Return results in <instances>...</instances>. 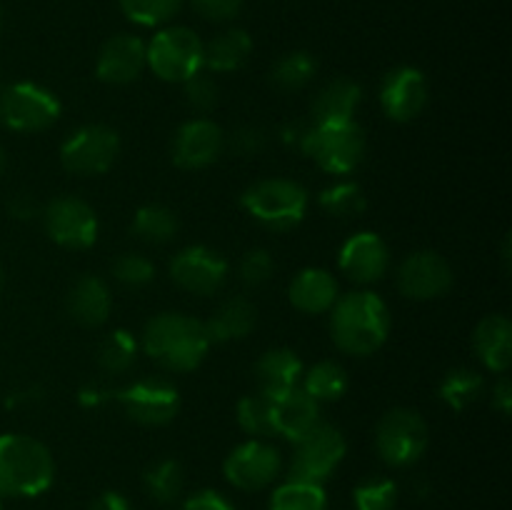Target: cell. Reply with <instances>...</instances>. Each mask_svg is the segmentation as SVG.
<instances>
[{
	"mask_svg": "<svg viewBox=\"0 0 512 510\" xmlns=\"http://www.w3.org/2000/svg\"><path fill=\"white\" fill-rule=\"evenodd\" d=\"M60 100L45 85L20 80L0 93V120L15 133H43L60 118Z\"/></svg>",
	"mask_w": 512,
	"mask_h": 510,
	"instance_id": "9c48e42d",
	"label": "cell"
},
{
	"mask_svg": "<svg viewBox=\"0 0 512 510\" xmlns=\"http://www.w3.org/2000/svg\"><path fill=\"white\" fill-rule=\"evenodd\" d=\"M0 510H3V503H0Z\"/></svg>",
	"mask_w": 512,
	"mask_h": 510,
	"instance_id": "db71d44e",
	"label": "cell"
},
{
	"mask_svg": "<svg viewBox=\"0 0 512 510\" xmlns=\"http://www.w3.org/2000/svg\"><path fill=\"white\" fill-rule=\"evenodd\" d=\"M225 150V133L208 118H190L175 130L170 158L183 170H203L213 165Z\"/></svg>",
	"mask_w": 512,
	"mask_h": 510,
	"instance_id": "9a60e30c",
	"label": "cell"
},
{
	"mask_svg": "<svg viewBox=\"0 0 512 510\" xmlns=\"http://www.w3.org/2000/svg\"><path fill=\"white\" fill-rule=\"evenodd\" d=\"M480 363L493 373H508L512 363V323L505 315H485L473 335Z\"/></svg>",
	"mask_w": 512,
	"mask_h": 510,
	"instance_id": "603a6c76",
	"label": "cell"
},
{
	"mask_svg": "<svg viewBox=\"0 0 512 510\" xmlns=\"http://www.w3.org/2000/svg\"><path fill=\"white\" fill-rule=\"evenodd\" d=\"M283 460L275 445L250 438L228 453L223 463L225 480L238 490H263L280 475Z\"/></svg>",
	"mask_w": 512,
	"mask_h": 510,
	"instance_id": "4fadbf2b",
	"label": "cell"
},
{
	"mask_svg": "<svg viewBox=\"0 0 512 510\" xmlns=\"http://www.w3.org/2000/svg\"><path fill=\"white\" fill-rule=\"evenodd\" d=\"M145 70V43L138 35L120 33L105 40L95 60V75L108 85H128Z\"/></svg>",
	"mask_w": 512,
	"mask_h": 510,
	"instance_id": "d6986e66",
	"label": "cell"
},
{
	"mask_svg": "<svg viewBox=\"0 0 512 510\" xmlns=\"http://www.w3.org/2000/svg\"><path fill=\"white\" fill-rule=\"evenodd\" d=\"M320 208L333 218H355L365 210L368 198H365L363 188L353 180H340V183L328 185L323 193L318 195Z\"/></svg>",
	"mask_w": 512,
	"mask_h": 510,
	"instance_id": "d590c367",
	"label": "cell"
},
{
	"mask_svg": "<svg viewBox=\"0 0 512 510\" xmlns=\"http://www.w3.org/2000/svg\"><path fill=\"white\" fill-rule=\"evenodd\" d=\"M55 463L40 440L23 433L0 435V495L35 498L53 485Z\"/></svg>",
	"mask_w": 512,
	"mask_h": 510,
	"instance_id": "3957f363",
	"label": "cell"
},
{
	"mask_svg": "<svg viewBox=\"0 0 512 510\" xmlns=\"http://www.w3.org/2000/svg\"><path fill=\"white\" fill-rule=\"evenodd\" d=\"M430 443V430L423 415L413 408H393L378 420L375 428V450L383 463L393 468H410L425 455Z\"/></svg>",
	"mask_w": 512,
	"mask_h": 510,
	"instance_id": "52a82bcc",
	"label": "cell"
},
{
	"mask_svg": "<svg viewBox=\"0 0 512 510\" xmlns=\"http://www.w3.org/2000/svg\"><path fill=\"white\" fill-rule=\"evenodd\" d=\"M338 265L353 283L373 285L388 273L390 268V248L378 233H355L340 248Z\"/></svg>",
	"mask_w": 512,
	"mask_h": 510,
	"instance_id": "ac0fdd59",
	"label": "cell"
},
{
	"mask_svg": "<svg viewBox=\"0 0 512 510\" xmlns=\"http://www.w3.org/2000/svg\"><path fill=\"white\" fill-rule=\"evenodd\" d=\"M145 493L160 505H170L180 498L185 485V473L183 465L175 458H163L158 463L150 465L143 475Z\"/></svg>",
	"mask_w": 512,
	"mask_h": 510,
	"instance_id": "1f68e13d",
	"label": "cell"
},
{
	"mask_svg": "<svg viewBox=\"0 0 512 510\" xmlns=\"http://www.w3.org/2000/svg\"><path fill=\"white\" fill-rule=\"evenodd\" d=\"M240 205L265 228L293 230L308 213V190L288 178H265L245 188Z\"/></svg>",
	"mask_w": 512,
	"mask_h": 510,
	"instance_id": "277c9868",
	"label": "cell"
},
{
	"mask_svg": "<svg viewBox=\"0 0 512 510\" xmlns=\"http://www.w3.org/2000/svg\"><path fill=\"white\" fill-rule=\"evenodd\" d=\"M125 415L138 425L160 428L168 425L180 410V393L165 378H140L115 393Z\"/></svg>",
	"mask_w": 512,
	"mask_h": 510,
	"instance_id": "7c38bea8",
	"label": "cell"
},
{
	"mask_svg": "<svg viewBox=\"0 0 512 510\" xmlns=\"http://www.w3.org/2000/svg\"><path fill=\"white\" fill-rule=\"evenodd\" d=\"M5 168H8V158H5V150L0 148V175L5 173Z\"/></svg>",
	"mask_w": 512,
	"mask_h": 510,
	"instance_id": "f907efd6",
	"label": "cell"
},
{
	"mask_svg": "<svg viewBox=\"0 0 512 510\" xmlns=\"http://www.w3.org/2000/svg\"><path fill=\"white\" fill-rule=\"evenodd\" d=\"M355 510H395L398 505V485L383 475H373L358 483L353 490Z\"/></svg>",
	"mask_w": 512,
	"mask_h": 510,
	"instance_id": "74e56055",
	"label": "cell"
},
{
	"mask_svg": "<svg viewBox=\"0 0 512 510\" xmlns=\"http://www.w3.org/2000/svg\"><path fill=\"white\" fill-rule=\"evenodd\" d=\"M238 425L250 435V438H268L275 435L273 418V395L255 390L245 395L238 403Z\"/></svg>",
	"mask_w": 512,
	"mask_h": 510,
	"instance_id": "e575fe53",
	"label": "cell"
},
{
	"mask_svg": "<svg viewBox=\"0 0 512 510\" xmlns=\"http://www.w3.org/2000/svg\"><path fill=\"white\" fill-rule=\"evenodd\" d=\"M275 435H283L290 443L320 423V403L310 398L303 388H293L273 398Z\"/></svg>",
	"mask_w": 512,
	"mask_h": 510,
	"instance_id": "44dd1931",
	"label": "cell"
},
{
	"mask_svg": "<svg viewBox=\"0 0 512 510\" xmlns=\"http://www.w3.org/2000/svg\"><path fill=\"white\" fill-rule=\"evenodd\" d=\"M503 260H505V270H510V235L503 243Z\"/></svg>",
	"mask_w": 512,
	"mask_h": 510,
	"instance_id": "681fc988",
	"label": "cell"
},
{
	"mask_svg": "<svg viewBox=\"0 0 512 510\" xmlns=\"http://www.w3.org/2000/svg\"><path fill=\"white\" fill-rule=\"evenodd\" d=\"M493 408L498 410L500 415H510V410H512V383H510V378L508 375H500L498 378V383L493 385Z\"/></svg>",
	"mask_w": 512,
	"mask_h": 510,
	"instance_id": "f6af8a7d",
	"label": "cell"
},
{
	"mask_svg": "<svg viewBox=\"0 0 512 510\" xmlns=\"http://www.w3.org/2000/svg\"><path fill=\"white\" fill-rule=\"evenodd\" d=\"M170 278L193 295H213L228 280V260L208 245H188L170 260Z\"/></svg>",
	"mask_w": 512,
	"mask_h": 510,
	"instance_id": "5bb4252c",
	"label": "cell"
},
{
	"mask_svg": "<svg viewBox=\"0 0 512 510\" xmlns=\"http://www.w3.org/2000/svg\"><path fill=\"white\" fill-rule=\"evenodd\" d=\"M110 273H113L115 283H120L123 288L138 290V288H145V285L153 283L155 265H153V260L145 258L143 253H123L115 258Z\"/></svg>",
	"mask_w": 512,
	"mask_h": 510,
	"instance_id": "f35d334b",
	"label": "cell"
},
{
	"mask_svg": "<svg viewBox=\"0 0 512 510\" xmlns=\"http://www.w3.org/2000/svg\"><path fill=\"white\" fill-rule=\"evenodd\" d=\"M368 138L355 120L350 123L310 125L303 153L310 155L325 173L348 175L363 163Z\"/></svg>",
	"mask_w": 512,
	"mask_h": 510,
	"instance_id": "8992f818",
	"label": "cell"
},
{
	"mask_svg": "<svg viewBox=\"0 0 512 510\" xmlns=\"http://www.w3.org/2000/svg\"><path fill=\"white\" fill-rule=\"evenodd\" d=\"M315 73H318V63L313 55L308 50H293L275 60L270 68V83L283 93H298L315 78Z\"/></svg>",
	"mask_w": 512,
	"mask_h": 510,
	"instance_id": "4dcf8cb0",
	"label": "cell"
},
{
	"mask_svg": "<svg viewBox=\"0 0 512 510\" xmlns=\"http://www.w3.org/2000/svg\"><path fill=\"white\" fill-rule=\"evenodd\" d=\"M428 105V78L413 65H398L380 85V108L395 123H410Z\"/></svg>",
	"mask_w": 512,
	"mask_h": 510,
	"instance_id": "e0dca14e",
	"label": "cell"
},
{
	"mask_svg": "<svg viewBox=\"0 0 512 510\" xmlns=\"http://www.w3.org/2000/svg\"><path fill=\"white\" fill-rule=\"evenodd\" d=\"M178 215L163 203L140 205L133 215V235L148 245H165L178 235Z\"/></svg>",
	"mask_w": 512,
	"mask_h": 510,
	"instance_id": "f1b7e54d",
	"label": "cell"
},
{
	"mask_svg": "<svg viewBox=\"0 0 512 510\" xmlns=\"http://www.w3.org/2000/svg\"><path fill=\"white\" fill-rule=\"evenodd\" d=\"M90 510H133V508H130L125 495L113 493V490H110V493L98 495V498L93 500V505H90Z\"/></svg>",
	"mask_w": 512,
	"mask_h": 510,
	"instance_id": "7dc6e473",
	"label": "cell"
},
{
	"mask_svg": "<svg viewBox=\"0 0 512 510\" xmlns=\"http://www.w3.org/2000/svg\"><path fill=\"white\" fill-rule=\"evenodd\" d=\"M180 510H235L230 505V500L225 495H220L218 490H198L190 498H185V503L180 505Z\"/></svg>",
	"mask_w": 512,
	"mask_h": 510,
	"instance_id": "ee69618b",
	"label": "cell"
},
{
	"mask_svg": "<svg viewBox=\"0 0 512 510\" xmlns=\"http://www.w3.org/2000/svg\"><path fill=\"white\" fill-rule=\"evenodd\" d=\"M348 385V373L335 360H320V363L310 365L300 378V388L318 403H335L348 393Z\"/></svg>",
	"mask_w": 512,
	"mask_h": 510,
	"instance_id": "83f0119b",
	"label": "cell"
},
{
	"mask_svg": "<svg viewBox=\"0 0 512 510\" xmlns=\"http://www.w3.org/2000/svg\"><path fill=\"white\" fill-rule=\"evenodd\" d=\"M485 393V378L473 368H453L440 380L438 395L450 410L463 413Z\"/></svg>",
	"mask_w": 512,
	"mask_h": 510,
	"instance_id": "f546056e",
	"label": "cell"
},
{
	"mask_svg": "<svg viewBox=\"0 0 512 510\" xmlns=\"http://www.w3.org/2000/svg\"><path fill=\"white\" fill-rule=\"evenodd\" d=\"M120 155V135L110 125L90 123L70 133L60 145V163L68 173L103 175L115 165Z\"/></svg>",
	"mask_w": 512,
	"mask_h": 510,
	"instance_id": "30bf717a",
	"label": "cell"
},
{
	"mask_svg": "<svg viewBox=\"0 0 512 510\" xmlns=\"http://www.w3.org/2000/svg\"><path fill=\"white\" fill-rule=\"evenodd\" d=\"M113 308V295L108 283L98 275H83L68 293V315L85 328H98L108 320Z\"/></svg>",
	"mask_w": 512,
	"mask_h": 510,
	"instance_id": "7402d4cb",
	"label": "cell"
},
{
	"mask_svg": "<svg viewBox=\"0 0 512 510\" xmlns=\"http://www.w3.org/2000/svg\"><path fill=\"white\" fill-rule=\"evenodd\" d=\"M110 393H103V390L100 388H85L83 393H80V400H83V403H93V405H98V403H103L105 398H108Z\"/></svg>",
	"mask_w": 512,
	"mask_h": 510,
	"instance_id": "c3c4849f",
	"label": "cell"
},
{
	"mask_svg": "<svg viewBox=\"0 0 512 510\" xmlns=\"http://www.w3.org/2000/svg\"><path fill=\"white\" fill-rule=\"evenodd\" d=\"M258 310L243 295L223 300L220 308L205 320V333H208L210 345L213 343H230V340H243L250 330L255 328Z\"/></svg>",
	"mask_w": 512,
	"mask_h": 510,
	"instance_id": "484cf974",
	"label": "cell"
},
{
	"mask_svg": "<svg viewBox=\"0 0 512 510\" xmlns=\"http://www.w3.org/2000/svg\"><path fill=\"white\" fill-rule=\"evenodd\" d=\"M135 360H138V340L133 338V333L120 328L105 335L98 348L100 370H105L108 375L128 373L135 365Z\"/></svg>",
	"mask_w": 512,
	"mask_h": 510,
	"instance_id": "836d02e7",
	"label": "cell"
},
{
	"mask_svg": "<svg viewBox=\"0 0 512 510\" xmlns=\"http://www.w3.org/2000/svg\"><path fill=\"white\" fill-rule=\"evenodd\" d=\"M363 103V88L350 78H335L318 90L313 100V123H350Z\"/></svg>",
	"mask_w": 512,
	"mask_h": 510,
	"instance_id": "cb8c5ba5",
	"label": "cell"
},
{
	"mask_svg": "<svg viewBox=\"0 0 512 510\" xmlns=\"http://www.w3.org/2000/svg\"><path fill=\"white\" fill-rule=\"evenodd\" d=\"M183 90H185V100H188V105L193 110H198V113H208V110H213L215 105H218V83H215L213 75L208 73V70H200V73H195L193 78H188L183 83Z\"/></svg>",
	"mask_w": 512,
	"mask_h": 510,
	"instance_id": "ab89813d",
	"label": "cell"
},
{
	"mask_svg": "<svg viewBox=\"0 0 512 510\" xmlns=\"http://www.w3.org/2000/svg\"><path fill=\"white\" fill-rule=\"evenodd\" d=\"M143 350L165 370L188 373L205 360L210 350L203 320L185 313H158L145 323Z\"/></svg>",
	"mask_w": 512,
	"mask_h": 510,
	"instance_id": "7a4b0ae2",
	"label": "cell"
},
{
	"mask_svg": "<svg viewBox=\"0 0 512 510\" xmlns=\"http://www.w3.org/2000/svg\"><path fill=\"white\" fill-rule=\"evenodd\" d=\"M303 360L298 353L290 348H273L263 353L255 363V380H258V390L268 395L288 393V390L298 388L300 378H303Z\"/></svg>",
	"mask_w": 512,
	"mask_h": 510,
	"instance_id": "d4e9b609",
	"label": "cell"
},
{
	"mask_svg": "<svg viewBox=\"0 0 512 510\" xmlns=\"http://www.w3.org/2000/svg\"><path fill=\"white\" fill-rule=\"evenodd\" d=\"M270 510H328V495L323 485L288 478L275 488Z\"/></svg>",
	"mask_w": 512,
	"mask_h": 510,
	"instance_id": "d6a6232c",
	"label": "cell"
},
{
	"mask_svg": "<svg viewBox=\"0 0 512 510\" xmlns=\"http://www.w3.org/2000/svg\"><path fill=\"white\" fill-rule=\"evenodd\" d=\"M43 225L50 240L68 250H85L95 245L100 233L93 205L75 195H60L43 208Z\"/></svg>",
	"mask_w": 512,
	"mask_h": 510,
	"instance_id": "8fae6325",
	"label": "cell"
},
{
	"mask_svg": "<svg viewBox=\"0 0 512 510\" xmlns=\"http://www.w3.org/2000/svg\"><path fill=\"white\" fill-rule=\"evenodd\" d=\"M453 268L435 250H418L398 268V288L410 300L443 298L453 288Z\"/></svg>",
	"mask_w": 512,
	"mask_h": 510,
	"instance_id": "2e32d148",
	"label": "cell"
},
{
	"mask_svg": "<svg viewBox=\"0 0 512 510\" xmlns=\"http://www.w3.org/2000/svg\"><path fill=\"white\" fill-rule=\"evenodd\" d=\"M195 13L213 23H230L243 10V0H190Z\"/></svg>",
	"mask_w": 512,
	"mask_h": 510,
	"instance_id": "7bdbcfd3",
	"label": "cell"
},
{
	"mask_svg": "<svg viewBox=\"0 0 512 510\" xmlns=\"http://www.w3.org/2000/svg\"><path fill=\"white\" fill-rule=\"evenodd\" d=\"M253 40L243 28H228L203 43V70L208 73H233L248 63Z\"/></svg>",
	"mask_w": 512,
	"mask_h": 510,
	"instance_id": "4316f807",
	"label": "cell"
},
{
	"mask_svg": "<svg viewBox=\"0 0 512 510\" xmlns=\"http://www.w3.org/2000/svg\"><path fill=\"white\" fill-rule=\"evenodd\" d=\"M290 305L305 315L330 313L338 295V280L325 268H303L288 290Z\"/></svg>",
	"mask_w": 512,
	"mask_h": 510,
	"instance_id": "ffe728a7",
	"label": "cell"
},
{
	"mask_svg": "<svg viewBox=\"0 0 512 510\" xmlns=\"http://www.w3.org/2000/svg\"><path fill=\"white\" fill-rule=\"evenodd\" d=\"M125 18L143 28H160L178 13L183 0H118Z\"/></svg>",
	"mask_w": 512,
	"mask_h": 510,
	"instance_id": "8d00e7d4",
	"label": "cell"
},
{
	"mask_svg": "<svg viewBox=\"0 0 512 510\" xmlns=\"http://www.w3.org/2000/svg\"><path fill=\"white\" fill-rule=\"evenodd\" d=\"M390 310L380 295L355 290L335 300L330 308V335L338 350L348 355H373L388 340Z\"/></svg>",
	"mask_w": 512,
	"mask_h": 510,
	"instance_id": "6da1fadb",
	"label": "cell"
},
{
	"mask_svg": "<svg viewBox=\"0 0 512 510\" xmlns=\"http://www.w3.org/2000/svg\"><path fill=\"white\" fill-rule=\"evenodd\" d=\"M8 213L13 215V218H18V220H30V218H35L40 210H38V203H35L33 195L18 193L8 203Z\"/></svg>",
	"mask_w": 512,
	"mask_h": 510,
	"instance_id": "bcb514c9",
	"label": "cell"
},
{
	"mask_svg": "<svg viewBox=\"0 0 512 510\" xmlns=\"http://www.w3.org/2000/svg\"><path fill=\"white\" fill-rule=\"evenodd\" d=\"M348 453L343 430L330 423H318L295 440L293 460H290V478L305 483L323 485L338 470Z\"/></svg>",
	"mask_w": 512,
	"mask_h": 510,
	"instance_id": "ba28073f",
	"label": "cell"
},
{
	"mask_svg": "<svg viewBox=\"0 0 512 510\" xmlns=\"http://www.w3.org/2000/svg\"><path fill=\"white\" fill-rule=\"evenodd\" d=\"M0 25H3V15H0Z\"/></svg>",
	"mask_w": 512,
	"mask_h": 510,
	"instance_id": "f5cc1de1",
	"label": "cell"
},
{
	"mask_svg": "<svg viewBox=\"0 0 512 510\" xmlns=\"http://www.w3.org/2000/svg\"><path fill=\"white\" fill-rule=\"evenodd\" d=\"M265 143H268L265 130H260L258 125H243L230 135V143L225 145H230V150L240 158H255L265 148Z\"/></svg>",
	"mask_w": 512,
	"mask_h": 510,
	"instance_id": "b9f144b4",
	"label": "cell"
},
{
	"mask_svg": "<svg viewBox=\"0 0 512 510\" xmlns=\"http://www.w3.org/2000/svg\"><path fill=\"white\" fill-rule=\"evenodd\" d=\"M273 258H270L268 250L263 248H253L248 250V253L243 255V260H240V280H243L248 288H258V285L268 283L270 275H273Z\"/></svg>",
	"mask_w": 512,
	"mask_h": 510,
	"instance_id": "60d3db41",
	"label": "cell"
},
{
	"mask_svg": "<svg viewBox=\"0 0 512 510\" xmlns=\"http://www.w3.org/2000/svg\"><path fill=\"white\" fill-rule=\"evenodd\" d=\"M0 288H3V268H0Z\"/></svg>",
	"mask_w": 512,
	"mask_h": 510,
	"instance_id": "816d5d0a",
	"label": "cell"
},
{
	"mask_svg": "<svg viewBox=\"0 0 512 510\" xmlns=\"http://www.w3.org/2000/svg\"><path fill=\"white\" fill-rule=\"evenodd\" d=\"M145 68L165 83H185L203 70V40L185 25H168L145 43Z\"/></svg>",
	"mask_w": 512,
	"mask_h": 510,
	"instance_id": "5b68a950",
	"label": "cell"
}]
</instances>
